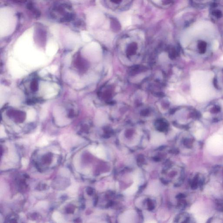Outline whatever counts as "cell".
Listing matches in <instances>:
<instances>
[{"label":"cell","mask_w":223,"mask_h":223,"mask_svg":"<svg viewBox=\"0 0 223 223\" xmlns=\"http://www.w3.org/2000/svg\"><path fill=\"white\" fill-rule=\"evenodd\" d=\"M209 116V114L208 113H204V114H203V117H208Z\"/></svg>","instance_id":"18"},{"label":"cell","mask_w":223,"mask_h":223,"mask_svg":"<svg viewBox=\"0 0 223 223\" xmlns=\"http://www.w3.org/2000/svg\"><path fill=\"white\" fill-rule=\"evenodd\" d=\"M82 38H83V39H84V40L86 41H89L90 40V37L86 34L85 32H82Z\"/></svg>","instance_id":"14"},{"label":"cell","mask_w":223,"mask_h":223,"mask_svg":"<svg viewBox=\"0 0 223 223\" xmlns=\"http://www.w3.org/2000/svg\"><path fill=\"white\" fill-rule=\"evenodd\" d=\"M53 218L57 222H61V221L63 220V218L60 214L57 212H55V213L54 214Z\"/></svg>","instance_id":"11"},{"label":"cell","mask_w":223,"mask_h":223,"mask_svg":"<svg viewBox=\"0 0 223 223\" xmlns=\"http://www.w3.org/2000/svg\"><path fill=\"white\" fill-rule=\"evenodd\" d=\"M88 18L90 25H97L103 20V16L99 13L94 12L90 14Z\"/></svg>","instance_id":"5"},{"label":"cell","mask_w":223,"mask_h":223,"mask_svg":"<svg viewBox=\"0 0 223 223\" xmlns=\"http://www.w3.org/2000/svg\"><path fill=\"white\" fill-rule=\"evenodd\" d=\"M221 59H222V60H223V56L222 57V58H221Z\"/></svg>","instance_id":"20"},{"label":"cell","mask_w":223,"mask_h":223,"mask_svg":"<svg viewBox=\"0 0 223 223\" xmlns=\"http://www.w3.org/2000/svg\"><path fill=\"white\" fill-rule=\"evenodd\" d=\"M195 218L196 220L199 223H204L206 222L208 217L206 216H202L200 215H197L195 216Z\"/></svg>","instance_id":"10"},{"label":"cell","mask_w":223,"mask_h":223,"mask_svg":"<svg viewBox=\"0 0 223 223\" xmlns=\"http://www.w3.org/2000/svg\"><path fill=\"white\" fill-rule=\"evenodd\" d=\"M17 18L13 11L8 7L0 11V32L1 36H7L13 32L16 26Z\"/></svg>","instance_id":"1"},{"label":"cell","mask_w":223,"mask_h":223,"mask_svg":"<svg viewBox=\"0 0 223 223\" xmlns=\"http://www.w3.org/2000/svg\"><path fill=\"white\" fill-rule=\"evenodd\" d=\"M199 210V205H197V204H195V205H193L192 208H191V211L193 213H196Z\"/></svg>","instance_id":"12"},{"label":"cell","mask_w":223,"mask_h":223,"mask_svg":"<svg viewBox=\"0 0 223 223\" xmlns=\"http://www.w3.org/2000/svg\"><path fill=\"white\" fill-rule=\"evenodd\" d=\"M209 151L215 155L223 153V138L218 135L213 136L209 138L207 144Z\"/></svg>","instance_id":"2"},{"label":"cell","mask_w":223,"mask_h":223,"mask_svg":"<svg viewBox=\"0 0 223 223\" xmlns=\"http://www.w3.org/2000/svg\"><path fill=\"white\" fill-rule=\"evenodd\" d=\"M120 22L122 25L124 27L129 26L132 23L131 17L129 16H124L122 17L121 18Z\"/></svg>","instance_id":"8"},{"label":"cell","mask_w":223,"mask_h":223,"mask_svg":"<svg viewBox=\"0 0 223 223\" xmlns=\"http://www.w3.org/2000/svg\"><path fill=\"white\" fill-rule=\"evenodd\" d=\"M47 144H48V141L44 139V140H42L41 141H40L39 143V145L40 146H44L46 145Z\"/></svg>","instance_id":"16"},{"label":"cell","mask_w":223,"mask_h":223,"mask_svg":"<svg viewBox=\"0 0 223 223\" xmlns=\"http://www.w3.org/2000/svg\"><path fill=\"white\" fill-rule=\"evenodd\" d=\"M211 14L214 17L217 19H220L222 17L223 14L222 12L218 9H214L212 11Z\"/></svg>","instance_id":"9"},{"label":"cell","mask_w":223,"mask_h":223,"mask_svg":"<svg viewBox=\"0 0 223 223\" xmlns=\"http://www.w3.org/2000/svg\"><path fill=\"white\" fill-rule=\"evenodd\" d=\"M203 135V131L201 130H199L195 134V137L196 139H200L202 138Z\"/></svg>","instance_id":"13"},{"label":"cell","mask_w":223,"mask_h":223,"mask_svg":"<svg viewBox=\"0 0 223 223\" xmlns=\"http://www.w3.org/2000/svg\"><path fill=\"white\" fill-rule=\"evenodd\" d=\"M153 1L154 2L157 3H159L160 1L161 0H153Z\"/></svg>","instance_id":"19"},{"label":"cell","mask_w":223,"mask_h":223,"mask_svg":"<svg viewBox=\"0 0 223 223\" xmlns=\"http://www.w3.org/2000/svg\"><path fill=\"white\" fill-rule=\"evenodd\" d=\"M22 164H23V165L24 167H26V166H27L28 161L27 160H26V159L24 158L22 159Z\"/></svg>","instance_id":"17"},{"label":"cell","mask_w":223,"mask_h":223,"mask_svg":"<svg viewBox=\"0 0 223 223\" xmlns=\"http://www.w3.org/2000/svg\"><path fill=\"white\" fill-rule=\"evenodd\" d=\"M199 47L201 51H203L205 50V47H206V43L203 42H200L199 45Z\"/></svg>","instance_id":"15"},{"label":"cell","mask_w":223,"mask_h":223,"mask_svg":"<svg viewBox=\"0 0 223 223\" xmlns=\"http://www.w3.org/2000/svg\"><path fill=\"white\" fill-rule=\"evenodd\" d=\"M165 136L160 133H155L151 136V142L155 146H159L165 142Z\"/></svg>","instance_id":"4"},{"label":"cell","mask_w":223,"mask_h":223,"mask_svg":"<svg viewBox=\"0 0 223 223\" xmlns=\"http://www.w3.org/2000/svg\"><path fill=\"white\" fill-rule=\"evenodd\" d=\"M138 184L136 182H134L133 184L130 187L125 189L124 191V195H132L136 193L138 190Z\"/></svg>","instance_id":"7"},{"label":"cell","mask_w":223,"mask_h":223,"mask_svg":"<svg viewBox=\"0 0 223 223\" xmlns=\"http://www.w3.org/2000/svg\"><path fill=\"white\" fill-rule=\"evenodd\" d=\"M90 150L93 154L96 155L99 158L105 159L106 157V151H105V149L103 146H93L91 147Z\"/></svg>","instance_id":"6"},{"label":"cell","mask_w":223,"mask_h":223,"mask_svg":"<svg viewBox=\"0 0 223 223\" xmlns=\"http://www.w3.org/2000/svg\"><path fill=\"white\" fill-rule=\"evenodd\" d=\"M7 115L17 122H22L26 118V114L25 112L20 109H11L6 112Z\"/></svg>","instance_id":"3"}]
</instances>
